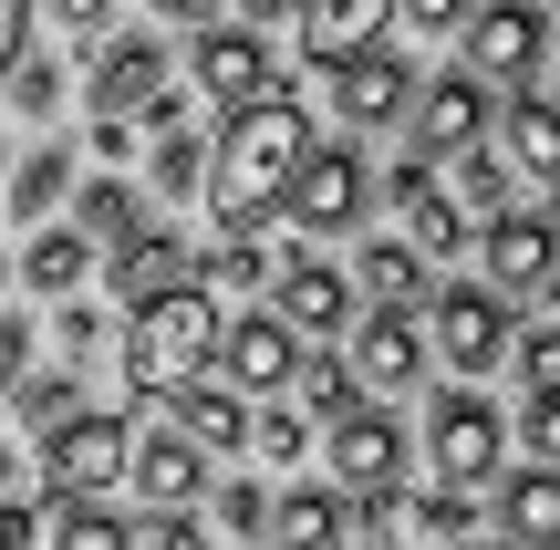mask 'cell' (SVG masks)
Here are the masks:
<instances>
[{"label": "cell", "instance_id": "obj_1", "mask_svg": "<svg viewBox=\"0 0 560 550\" xmlns=\"http://www.w3.org/2000/svg\"><path fill=\"white\" fill-rule=\"evenodd\" d=\"M301 156H312V115H301L291 94H260L249 115H229L219 145H208V219H219L229 239H249L260 219H280Z\"/></svg>", "mask_w": 560, "mask_h": 550}, {"label": "cell", "instance_id": "obj_2", "mask_svg": "<svg viewBox=\"0 0 560 550\" xmlns=\"http://www.w3.org/2000/svg\"><path fill=\"white\" fill-rule=\"evenodd\" d=\"M219 343H229L219 291H208V281H177V291H156V302L125 312V385H136L145 406H177V395L208 385Z\"/></svg>", "mask_w": 560, "mask_h": 550}, {"label": "cell", "instance_id": "obj_3", "mask_svg": "<svg viewBox=\"0 0 560 550\" xmlns=\"http://www.w3.org/2000/svg\"><path fill=\"white\" fill-rule=\"evenodd\" d=\"M425 457H436V489H488V478H509V416L488 406L478 385H457V395H436L425 406Z\"/></svg>", "mask_w": 560, "mask_h": 550}, {"label": "cell", "instance_id": "obj_4", "mask_svg": "<svg viewBox=\"0 0 560 550\" xmlns=\"http://www.w3.org/2000/svg\"><path fill=\"white\" fill-rule=\"evenodd\" d=\"M478 260H488V302H560V229L529 219V208H509V219L478 229Z\"/></svg>", "mask_w": 560, "mask_h": 550}, {"label": "cell", "instance_id": "obj_5", "mask_svg": "<svg viewBox=\"0 0 560 550\" xmlns=\"http://www.w3.org/2000/svg\"><path fill=\"white\" fill-rule=\"evenodd\" d=\"M280 208H291V229H312V239L363 229V208H374V166H363V145H312Z\"/></svg>", "mask_w": 560, "mask_h": 550}, {"label": "cell", "instance_id": "obj_6", "mask_svg": "<svg viewBox=\"0 0 560 550\" xmlns=\"http://www.w3.org/2000/svg\"><path fill=\"white\" fill-rule=\"evenodd\" d=\"M125 468H136V436H125V416H94V406H83L73 426L42 436V478H52V499H94V489H115Z\"/></svg>", "mask_w": 560, "mask_h": 550}, {"label": "cell", "instance_id": "obj_7", "mask_svg": "<svg viewBox=\"0 0 560 550\" xmlns=\"http://www.w3.org/2000/svg\"><path fill=\"white\" fill-rule=\"evenodd\" d=\"M405 125H416V166H436V156H478L488 125H499V104L478 94V73H436V83H416Z\"/></svg>", "mask_w": 560, "mask_h": 550}, {"label": "cell", "instance_id": "obj_8", "mask_svg": "<svg viewBox=\"0 0 560 550\" xmlns=\"http://www.w3.org/2000/svg\"><path fill=\"white\" fill-rule=\"evenodd\" d=\"M425 353H446L457 374H499L520 353V332H509V312L488 291H436L425 302Z\"/></svg>", "mask_w": 560, "mask_h": 550}, {"label": "cell", "instance_id": "obj_9", "mask_svg": "<svg viewBox=\"0 0 560 550\" xmlns=\"http://www.w3.org/2000/svg\"><path fill=\"white\" fill-rule=\"evenodd\" d=\"M457 42H467V73L529 94V73H540V52H550V11H529V0H478V21H467Z\"/></svg>", "mask_w": 560, "mask_h": 550}, {"label": "cell", "instance_id": "obj_10", "mask_svg": "<svg viewBox=\"0 0 560 550\" xmlns=\"http://www.w3.org/2000/svg\"><path fill=\"white\" fill-rule=\"evenodd\" d=\"M395 478H405V426L384 406H353V416H332V489L342 499H395Z\"/></svg>", "mask_w": 560, "mask_h": 550}, {"label": "cell", "instance_id": "obj_11", "mask_svg": "<svg viewBox=\"0 0 560 550\" xmlns=\"http://www.w3.org/2000/svg\"><path fill=\"white\" fill-rule=\"evenodd\" d=\"M83 94H94V125H136L145 104L166 94V42L156 32H115L94 52V83H83Z\"/></svg>", "mask_w": 560, "mask_h": 550}, {"label": "cell", "instance_id": "obj_12", "mask_svg": "<svg viewBox=\"0 0 560 550\" xmlns=\"http://www.w3.org/2000/svg\"><path fill=\"white\" fill-rule=\"evenodd\" d=\"M384 21H395V0H301V62L342 73V62L384 52Z\"/></svg>", "mask_w": 560, "mask_h": 550}, {"label": "cell", "instance_id": "obj_13", "mask_svg": "<svg viewBox=\"0 0 560 550\" xmlns=\"http://www.w3.org/2000/svg\"><path fill=\"white\" fill-rule=\"evenodd\" d=\"M384 198L405 208V249H416V260H457V249H467V208L436 187V166L405 156L395 177H384Z\"/></svg>", "mask_w": 560, "mask_h": 550}, {"label": "cell", "instance_id": "obj_14", "mask_svg": "<svg viewBox=\"0 0 560 550\" xmlns=\"http://www.w3.org/2000/svg\"><path fill=\"white\" fill-rule=\"evenodd\" d=\"M353 385L363 395L425 385V323H416V312H363V332H353Z\"/></svg>", "mask_w": 560, "mask_h": 550}, {"label": "cell", "instance_id": "obj_15", "mask_svg": "<svg viewBox=\"0 0 560 550\" xmlns=\"http://www.w3.org/2000/svg\"><path fill=\"white\" fill-rule=\"evenodd\" d=\"M219 364H229V385H240V395H280L301 374V332L280 323V312H240L229 343H219Z\"/></svg>", "mask_w": 560, "mask_h": 550}, {"label": "cell", "instance_id": "obj_16", "mask_svg": "<svg viewBox=\"0 0 560 550\" xmlns=\"http://www.w3.org/2000/svg\"><path fill=\"white\" fill-rule=\"evenodd\" d=\"M198 94H219L229 115H249L260 94H280V83H270V52H260V32H198Z\"/></svg>", "mask_w": 560, "mask_h": 550}, {"label": "cell", "instance_id": "obj_17", "mask_svg": "<svg viewBox=\"0 0 560 550\" xmlns=\"http://www.w3.org/2000/svg\"><path fill=\"white\" fill-rule=\"evenodd\" d=\"M499 156H509V177L560 187V104L550 94H509L499 104Z\"/></svg>", "mask_w": 560, "mask_h": 550}, {"label": "cell", "instance_id": "obj_18", "mask_svg": "<svg viewBox=\"0 0 560 550\" xmlns=\"http://www.w3.org/2000/svg\"><path fill=\"white\" fill-rule=\"evenodd\" d=\"M270 312L301 332V343H312V332H342L353 323V281H342L332 260H280V302Z\"/></svg>", "mask_w": 560, "mask_h": 550}, {"label": "cell", "instance_id": "obj_19", "mask_svg": "<svg viewBox=\"0 0 560 550\" xmlns=\"http://www.w3.org/2000/svg\"><path fill=\"white\" fill-rule=\"evenodd\" d=\"M405 94H416L405 52H363V62H342V73H332V104H342V125H395V115H405Z\"/></svg>", "mask_w": 560, "mask_h": 550}, {"label": "cell", "instance_id": "obj_20", "mask_svg": "<svg viewBox=\"0 0 560 550\" xmlns=\"http://www.w3.org/2000/svg\"><path fill=\"white\" fill-rule=\"evenodd\" d=\"M270 540L280 550H342L353 540V499L342 489H280L270 499Z\"/></svg>", "mask_w": 560, "mask_h": 550}, {"label": "cell", "instance_id": "obj_21", "mask_svg": "<svg viewBox=\"0 0 560 550\" xmlns=\"http://www.w3.org/2000/svg\"><path fill=\"white\" fill-rule=\"evenodd\" d=\"M499 519H509V550H560V468H509Z\"/></svg>", "mask_w": 560, "mask_h": 550}, {"label": "cell", "instance_id": "obj_22", "mask_svg": "<svg viewBox=\"0 0 560 550\" xmlns=\"http://www.w3.org/2000/svg\"><path fill=\"white\" fill-rule=\"evenodd\" d=\"M125 478L145 489V510H187V499H198V478H208V457L166 426V436H145V447H136V468H125Z\"/></svg>", "mask_w": 560, "mask_h": 550}, {"label": "cell", "instance_id": "obj_23", "mask_svg": "<svg viewBox=\"0 0 560 550\" xmlns=\"http://www.w3.org/2000/svg\"><path fill=\"white\" fill-rule=\"evenodd\" d=\"M177 270H187V239H177V229H136V239L115 249V291H125V302L177 291Z\"/></svg>", "mask_w": 560, "mask_h": 550}, {"label": "cell", "instance_id": "obj_24", "mask_svg": "<svg viewBox=\"0 0 560 550\" xmlns=\"http://www.w3.org/2000/svg\"><path fill=\"white\" fill-rule=\"evenodd\" d=\"M11 270H21L32 291H52V302H73L83 270H94V239H83V229H32V249H21Z\"/></svg>", "mask_w": 560, "mask_h": 550}, {"label": "cell", "instance_id": "obj_25", "mask_svg": "<svg viewBox=\"0 0 560 550\" xmlns=\"http://www.w3.org/2000/svg\"><path fill=\"white\" fill-rule=\"evenodd\" d=\"M62 187H73V145H32V156L11 166V208H21V219H32V229H52Z\"/></svg>", "mask_w": 560, "mask_h": 550}, {"label": "cell", "instance_id": "obj_26", "mask_svg": "<svg viewBox=\"0 0 560 550\" xmlns=\"http://www.w3.org/2000/svg\"><path fill=\"white\" fill-rule=\"evenodd\" d=\"M177 436H187V447H240V436H249V406H240V395H229V385H198V395H177Z\"/></svg>", "mask_w": 560, "mask_h": 550}, {"label": "cell", "instance_id": "obj_27", "mask_svg": "<svg viewBox=\"0 0 560 550\" xmlns=\"http://www.w3.org/2000/svg\"><path fill=\"white\" fill-rule=\"evenodd\" d=\"M363 291H374V312H416L425 302V260L405 239H363Z\"/></svg>", "mask_w": 560, "mask_h": 550}, {"label": "cell", "instance_id": "obj_28", "mask_svg": "<svg viewBox=\"0 0 560 550\" xmlns=\"http://www.w3.org/2000/svg\"><path fill=\"white\" fill-rule=\"evenodd\" d=\"M42 550H136L115 510H94V499H52V519H42Z\"/></svg>", "mask_w": 560, "mask_h": 550}, {"label": "cell", "instance_id": "obj_29", "mask_svg": "<svg viewBox=\"0 0 560 550\" xmlns=\"http://www.w3.org/2000/svg\"><path fill=\"white\" fill-rule=\"evenodd\" d=\"M73 229H83V239H115V249H125V239L145 229V219H136V187H125V177H83V219H73Z\"/></svg>", "mask_w": 560, "mask_h": 550}, {"label": "cell", "instance_id": "obj_30", "mask_svg": "<svg viewBox=\"0 0 560 550\" xmlns=\"http://www.w3.org/2000/svg\"><path fill=\"white\" fill-rule=\"evenodd\" d=\"M291 385H301V406H312L322 426L363 406V395H353V364H342V353H301V374H291Z\"/></svg>", "mask_w": 560, "mask_h": 550}, {"label": "cell", "instance_id": "obj_31", "mask_svg": "<svg viewBox=\"0 0 560 550\" xmlns=\"http://www.w3.org/2000/svg\"><path fill=\"white\" fill-rule=\"evenodd\" d=\"M11 406H21V426H42V436H52V426H73V416H83V385H73V374H32Z\"/></svg>", "mask_w": 560, "mask_h": 550}, {"label": "cell", "instance_id": "obj_32", "mask_svg": "<svg viewBox=\"0 0 560 550\" xmlns=\"http://www.w3.org/2000/svg\"><path fill=\"white\" fill-rule=\"evenodd\" d=\"M156 198H208V145L198 136H156Z\"/></svg>", "mask_w": 560, "mask_h": 550}, {"label": "cell", "instance_id": "obj_33", "mask_svg": "<svg viewBox=\"0 0 560 550\" xmlns=\"http://www.w3.org/2000/svg\"><path fill=\"white\" fill-rule=\"evenodd\" d=\"M509 187H520V177H509V156H488V145H478V156H457V198H478L488 219H509Z\"/></svg>", "mask_w": 560, "mask_h": 550}, {"label": "cell", "instance_id": "obj_34", "mask_svg": "<svg viewBox=\"0 0 560 550\" xmlns=\"http://www.w3.org/2000/svg\"><path fill=\"white\" fill-rule=\"evenodd\" d=\"M219 530H229V540H270V489L229 478V489H219Z\"/></svg>", "mask_w": 560, "mask_h": 550}, {"label": "cell", "instance_id": "obj_35", "mask_svg": "<svg viewBox=\"0 0 560 550\" xmlns=\"http://www.w3.org/2000/svg\"><path fill=\"white\" fill-rule=\"evenodd\" d=\"M0 94H11L21 115H52V104H62V62H42V52H21V73L0 83Z\"/></svg>", "mask_w": 560, "mask_h": 550}, {"label": "cell", "instance_id": "obj_36", "mask_svg": "<svg viewBox=\"0 0 560 550\" xmlns=\"http://www.w3.org/2000/svg\"><path fill=\"white\" fill-rule=\"evenodd\" d=\"M249 447H260V457H280V468H291V457L312 447V426H301L291 406H260V416H249Z\"/></svg>", "mask_w": 560, "mask_h": 550}, {"label": "cell", "instance_id": "obj_37", "mask_svg": "<svg viewBox=\"0 0 560 550\" xmlns=\"http://www.w3.org/2000/svg\"><path fill=\"white\" fill-rule=\"evenodd\" d=\"M208 270H219L229 291H260V281H280V260H270L260 239H229V249H219V260H208Z\"/></svg>", "mask_w": 560, "mask_h": 550}, {"label": "cell", "instance_id": "obj_38", "mask_svg": "<svg viewBox=\"0 0 560 550\" xmlns=\"http://www.w3.org/2000/svg\"><path fill=\"white\" fill-rule=\"evenodd\" d=\"M52 343H62V364H83V353L104 343V312H94V302H62V312H52Z\"/></svg>", "mask_w": 560, "mask_h": 550}, {"label": "cell", "instance_id": "obj_39", "mask_svg": "<svg viewBox=\"0 0 560 550\" xmlns=\"http://www.w3.org/2000/svg\"><path fill=\"white\" fill-rule=\"evenodd\" d=\"M467 519H478V510H467L457 489H425V499H416V530H425V540H467Z\"/></svg>", "mask_w": 560, "mask_h": 550}, {"label": "cell", "instance_id": "obj_40", "mask_svg": "<svg viewBox=\"0 0 560 550\" xmlns=\"http://www.w3.org/2000/svg\"><path fill=\"white\" fill-rule=\"evenodd\" d=\"M520 374H529V406H540V395H560V323L520 343Z\"/></svg>", "mask_w": 560, "mask_h": 550}, {"label": "cell", "instance_id": "obj_41", "mask_svg": "<svg viewBox=\"0 0 560 550\" xmlns=\"http://www.w3.org/2000/svg\"><path fill=\"white\" fill-rule=\"evenodd\" d=\"M395 21H416V32H467V21H478V0H395Z\"/></svg>", "mask_w": 560, "mask_h": 550}, {"label": "cell", "instance_id": "obj_42", "mask_svg": "<svg viewBox=\"0 0 560 550\" xmlns=\"http://www.w3.org/2000/svg\"><path fill=\"white\" fill-rule=\"evenodd\" d=\"M52 21H62V42H94V52H104V21H115V0H52Z\"/></svg>", "mask_w": 560, "mask_h": 550}, {"label": "cell", "instance_id": "obj_43", "mask_svg": "<svg viewBox=\"0 0 560 550\" xmlns=\"http://www.w3.org/2000/svg\"><path fill=\"white\" fill-rule=\"evenodd\" d=\"M21 52H32V0H0V83L21 73Z\"/></svg>", "mask_w": 560, "mask_h": 550}, {"label": "cell", "instance_id": "obj_44", "mask_svg": "<svg viewBox=\"0 0 560 550\" xmlns=\"http://www.w3.org/2000/svg\"><path fill=\"white\" fill-rule=\"evenodd\" d=\"M21 364H32V323L0 312V395H21Z\"/></svg>", "mask_w": 560, "mask_h": 550}, {"label": "cell", "instance_id": "obj_45", "mask_svg": "<svg viewBox=\"0 0 560 550\" xmlns=\"http://www.w3.org/2000/svg\"><path fill=\"white\" fill-rule=\"evenodd\" d=\"M529 468H560V395L529 406Z\"/></svg>", "mask_w": 560, "mask_h": 550}, {"label": "cell", "instance_id": "obj_46", "mask_svg": "<svg viewBox=\"0 0 560 550\" xmlns=\"http://www.w3.org/2000/svg\"><path fill=\"white\" fill-rule=\"evenodd\" d=\"M136 550H198V519H187V510H166V519H156V530H145Z\"/></svg>", "mask_w": 560, "mask_h": 550}, {"label": "cell", "instance_id": "obj_47", "mask_svg": "<svg viewBox=\"0 0 560 550\" xmlns=\"http://www.w3.org/2000/svg\"><path fill=\"white\" fill-rule=\"evenodd\" d=\"M0 550H32V510H11V499H0Z\"/></svg>", "mask_w": 560, "mask_h": 550}, {"label": "cell", "instance_id": "obj_48", "mask_svg": "<svg viewBox=\"0 0 560 550\" xmlns=\"http://www.w3.org/2000/svg\"><path fill=\"white\" fill-rule=\"evenodd\" d=\"M280 11L301 21V0H240V32H260V21H280Z\"/></svg>", "mask_w": 560, "mask_h": 550}, {"label": "cell", "instance_id": "obj_49", "mask_svg": "<svg viewBox=\"0 0 560 550\" xmlns=\"http://www.w3.org/2000/svg\"><path fill=\"white\" fill-rule=\"evenodd\" d=\"M145 11H166V21H208L219 0H145Z\"/></svg>", "mask_w": 560, "mask_h": 550}, {"label": "cell", "instance_id": "obj_50", "mask_svg": "<svg viewBox=\"0 0 560 550\" xmlns=\"http://www.w3.org/2000/svg\"><path fill=\"white\" fill-rule=\"evenodd\" d=\"M11 478H21V447H11V436H0V499H11Z\"/></svg>", "mask_w": 560, "mask_h": 550}, {"label": "cell", "instance_id": "obj_51", "mask_svg": "<svg viewBox=\"0 0 560 550\" xmlns=\"http://www.w3.org/2000/svg\"><path fill=\"white\" fill-rule=\"evenodd\" d=\"M0 177H11V145H0Z\"/></svg>", "mask_w": 560, "mask_h": 550}, {"label": "cell", "instance_id": "obj_52", "mask_svg": "<svg viewBox=\"0 0 560 550\" xmlns=\"http://www.w3.org/2000/svg\"><path fill=\"white\" fill-rule=\"evenodd\" d=\"M0 291H11V260H0Z\"/></svg>", "mask_w": 560, "mask_h": 550}, {"label": "cell", "instance_id": "obj_53", "mask_svg": "<svg viewBox=\"0 0 560 550\" xmlns=\"http://www.w3.org/2000/svg\"><path fill=\"white\" fill-rule=\"evenodd\" d=\"M478 550H509V540H478Z\"/></svg>", "mask_w": 560, "mask_h": 550}, {"label": "cell", "instance_id": "obj_54", "mask_svg": "<svg viewBox=\"0 0 560 550\" xmlns=\"http://www.w3.org/2000/svg\"><path fill=\"white\" fill-rule=\"evenodd\" d=\"M550 32H560V11H550Z\"/></svg>", "mask_w": 560, "mask_h": 550}, {"label": "cell", "instance_id": "obj_55", "mask_svg": "<svg viewBox=\"0 0 560 550\" xmlns=\"http://www.w3.org/2000/svg\"><path fill=\"white\" fill-rule=\"evenodd\" d=\"M550 11H560V0H550Z\"/></svg>", "mask_w": 560, "mask_h": 550}, {"label": "cell", "instance_id": "obj_56", "mask_svg": "<svg viewBox=\"0 0 560 550\" xmlns=\"http://www.w3.org/2000/svg\"><path fill=\"white\" fill-rule=\"evenodd\" d=\"M550 104H560V94H550Z\"/></svg>", "mask_w": 560, "mask_h": 550}]
</instances>
